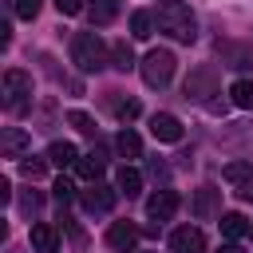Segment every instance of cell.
Instances as JSON below:
<instances>
[{
  "label": "cell",
  "mask_w": 253,
  "mask_h": 253,
  "mask_svg": "<svg viewBox=\"0 0 253 253\" xmlns=\"http://www.w3.org/2000/svg\"><path fill=\"white\" fill-rule=\"evenodd\" d=\"M55 8H59V16H75V12H83V0H55Z\"/></svg>",
  "instance_id": "30"
},
{
  "label": "cell",
  "mask_w": 253,
  "mask_h": 253,
  "mask_svg": "<svg viewBox=\"0 0 253 253\" xmlns=\"http://www.w3.org/2000/svg\"><path fill=\"white\" fill-rule=\"evenodd\" d=\"M79 198H83V210H87V213H111V210H115V202H119V186L91 182Z\"/></svg>",
  "instance_id": "5"
},
{
  "label": "cell",
  "mask_w": 253,
  "mask_h": 253,
  "mask_svg": "<svg viewBox=\"0 0 253 253\" xmlns=\"http://www.w3.org/2000/svg\"><path fill=\"white\" fill-rule=\"evenodd\" d=\"M47 162L59 166V170H63V166H75V162H79V150H75L71 142H51V146H47Z\"/></svg>",
  "instance_id": "18"
},
{
  "label": "cell",
  "mask_w": 253,
  "mask_h": 253,
  "mask_svg": "<svg viewBox=\"0 0 253 253\" xmlns=\"http://www.w3.org/2000/svg\"><path fill=\"white\" fill-rule=\"evenodd\" d=\"M28 99H32V75L20 71V67L4 71V107L8 111H24Z\"/></svg>",
  "instance_id": "4"
},
{
  "label": "cell",
  "mask_w": 253,
  "mask_h": 253,
  "mask_svg": "<svg viewBox=\"0 0 253 253\" xmlns=\"http://www.w3.org/2000/svg\"><path fill=\"white\" fill-rule=\"evenodd\" d=\"M32 249H36V253H59V233H55V225L36 221V225H32Z\"/></svg>",
  "instance_id": "14"
},
{
  "label": "cell",
  "mask_w": 253,
  "mask_h": 253,
  "mask_svg": "<svg viewBox=\"0 0 253 253\" xmlns=\"http://www.w3.org/2000/svg\"><path fill=\"white\" fill-rule=\"evenodd\" d=\"M229 99L245 111H253V79H233L229 83Z\"/></svg>",
  "instance_id": "21"
},
{
  "label": "cell",
  "mask_w": 253,
  "mask_h": 253,
  "mask_svg": "<svg viewBox=\"0 0 253 253\" xmlns=\"http://www.w3.org/2000/svg\"><path fill=\"white\" fill-rule=\"evenodd\" d=\"M249 233V217L245 213H221V237L225 241H241Z\"/></svg>",
  "instance_id": "17"
},
{
  "label": "cell",
  "mask_w": 253,
  "mask_h": 253,
  "mask_svg": "<svg viewBox=\"0 0 253 253\" xmlns=\"http://www.w3.org/2000/svg\"><path fill=\"white\" fill-rule=\"evenodd\" d=\"M115 150H119L123 158H138V154H142V138H138L130 126H123L119 138H115Z\"/></svg>",
  "instance_id": "19"
},
{
  "label": "cell",
  "mask_w": 253,
  "mask_h": 253,
  "mask_svg": "<svg viewBox=\"0 0 253 253\" xmlns=\"http://www.w3.org/2000/svg\"><path fill=\"white\" fill-rule=\"evenodd\" d=\"M221 174H225V182H229L245 202H253V162H229Z\"/></svg>",
  "instance_id": "8"
},
{
  "label": "cell",
  "mask_w": 253,
  "mask_h": 253,
  "mask_svg": "<svg viewBox=\"0 0 253 253\" xmlns=\"http://www.w3.org/2000/svg\"><path fill=\"white\" fill-rule=\"evenodd\" d=\"M115 115H119L123 123H130V119L138 115V103H134V99H123V103H115Z\"/></svg>",
  "instance_id": "28"
},
{
  "label": "cell",
  "mask_w": 253,
  "mask_h": 253,
  "mask_svg": "<svg viewBox=\"0 0 253 253\" xmlns=\"http://www.w3.org/2000/svg\"><path fill=\"white\" fill-rule=\"evenodd\" d=\"M71 63L79 71H103L111 63V47L99 40V32H75V40H71Z\"/></svg>",
  "instance_id": "2"
},
{
  "label": "cell",
  "mask_w": 253,
  "mask_h": 253,
  "mask_svg": "<svg viewBox=\"0 0 253 253\" xmlns=\"http://www.w3.org/2000/svg\"><path fill=\"white\" fill-rule=\"evenodd\" d=\"M40 4H43V0H16L12 8H16L20 20H36V16H40Z\"/></svg>",
  "instance_id": "27"
},
{
  "label": "cell",
  "mask_w": 253,
  "mask_h": 253,
  "mask_svg": "<svg viewBox=\"0 0 253 253\" xmlns=\"http://www.w3.org/2000/svg\"><path fill=\"white\" fill-rule=\"evenodd\" d=\"M115 186H119V194L134 198V194L142 190V174H138L134 166H123V170H119V182H115Z\"/></svg>",
  "instance_id": "20"
},
{
  "label": "cell",
  "mask_w": 253,
  "mask_h": 253,
  "mask_svg": "<svg viewBox=\"0 0 253 253\" xmlns=\"http://www.w3.org/2000/svg\"><path fill=\"white\" fill-rule=\"evenodd\" d=\"M28 146H32V138H28V130H20V126H8V130L0 134V154H4V158H20Z\"/></svg>",
  "instance_id": "13"
},
{
  "label": "cell",
  "mask_w": 253,
  "mask_h": 253,
  "mask_svg": "<svg viewBox=\"0 0 253 253\" xmlns=\"http://www.w3.org/2000/svg\"><path fill=\"white\" fill-rule=\"evenodd\" d=\"M150 174H154V178H166V166H162V162L154 158V162H150Z\"/></svg>",
  "instance_id": "32"
},
{
  "label": "cell",
  "mask_w": 253,
  "mask_h": 253,
  "mask_svg": "<svg viewBox=\"0 0 253 253\" xmlns=\"http://www.w3.org/2000/svg\"><path fill=\"white\" fill-rule=\"evenodd\" d=\"M150 32H154V12H134L130 16V36L134 40H146Z\"/></svg>",
  "instance_id": "24"
},
{
  "label": "cell",
  "mask_w": 253,
  "mask_h": 253,
  "mask_svg": "<svg viewBox=\"0 0 253 253\" xmlns=\"http://www.w3.org/2000/svg\"><path fill=\"white\" fill-rule=\"evenodd\" d=\"M107 245L119 249V253H130V249L138 245V225H130V221H111V229H107Z\"/></svg>",
  "instance_id": "10"
},
{
  "label": "cell",
  "mask_w": 253,
  "mask_h": 253,
  "mask_svg": "<svg viewBox=\"0 0 253 253\" xmlns=\"http://www.w3.org/2000/svg\"><path fill=\"white\" fill-rule=\"evenodd\" d=\"M174 51H166V47H154V51H146V59L138 63V71H142V79H146V87H166L170 79H174Z\"/></svg>",
  "instance_id": "3"
},
{
  "label": "cell",
  "mask_w": 253,
  "mask_h": 253,
  "mask_svg": "<svg viewBox=\"0 0 253 253\" xmlns=\"http://www.w3.org/2000/svg\"><path fill=\"white\" fill-rule=\"evenodd\" d=\"M170 253H206V233L198 225H178L170 233Z\"/></svg>",
  "instance_id": "6"
},
{
  "label": "cell",
  "mask_w": 253,
  "mask_h": 253,
  "mask_svg": "<svg viewBox=\"0 0 253 253\" xmlns=\"http://www.w3.org/2000/svg\"><path fill=\"white\" fill-rule=\"evenodd\" d=\"M221 190H213V186H202L198 194H194V217H202V221H210V217H217L221 213V198H217Z\"/></svg>",
  "instance_id": "11"
},
{
  "label": "cell",
  "mask_w": 253,
  "mask_h": 253,
  "mask_svg": "<svg viewBox=\"0 0 253 253\" xmlns=\"http://www.w3.org/2000/svg\"><path fill=\"white\" fill-rule=\"evenodd\" d=\"M67 123H71L79 134H95V119H91V115H83V111H67Z\"/></svg>",
  "instance_id": "25"
},
{
  "label": "cell",
  "mask_w": 253,
  "mask_h": 253,
  "mask_svg": "<svg viewBox=\"0 0 253 253\" xmlns=\"http://www.w3.org/2000/svg\"><path fill=\"white\" fill-rule=\"evenodd\" d=\"M87 12H91V20H95V24H111V20L119 16V0H91V4H87Z\"/></svg>",
  "instance_id": "22"
},
{
  "label": "cell",
  "mask_w": 253,
  "mask_h": 253,
  "mask_svg": "<svg viewBox=\"0 0 253 253\" xmlns=\"http://www.w3.org/2000/svg\"><path fill=\"white\" fill-rule=\"evenodd\" d=\"M43 170H47V162H43V158H24V162H20V174H24V178H32V182H36V178H43Z\"/></svg>",
  "instance_id": "26"
},
{
  "label": "cell",
  "mask_w": 253,
  "mask_h": 253,
  "mask_svg": "<svg viewBox=\"0 0 253 253\" xmlns=\"http://www.w3.org/2000/svg\"><path fill=\"white\" fill-rule=\"evenodd\" d=\"M51 190H55V202H71V198H75V186H71L67 178H55Z\"/></svg>",
  "instance_id": "29"
},
{
  "label": "cell",
  "mask_w": 253,
  "mask_h": 253,
  "mask_svg": "<svg viewBox=\"0 0 253 253\" xmlns=\"http://www.w3.org/2000/svg\"><path fill=\"white\" fill-rule=\"evenodd\" d=\"M217 253H245V249H241V245H237V241H225V245H221V249H217Z\"/></svg>",
  "instance_id": "33"
},
{
  "label": "cell",
  "mask_w": 253,
  "mask_h": 253,
  "mask_svg": "<svg viewBox=\"0 0 253 253\" xmlns=\"http://www.w3.org/2000/svg\"><path fill=\"white\" fill-rule=\"evenodd\" d=\"M217 55L225 59V67H237V71H245V67L253 63L249 47H241V43H221V40H217Z\"/></svg>",
  "instance_id": "15"
},
{
  "label": "cell",
  "mask_w": 253,
  "mask_h": 253,
  "mask_svg": "<svg viewBox=\"0 0 253 253\" xmlns=\"http://www.w3.org/2000/svg\"><path fill=\"white\" fill-rule=\"evenodd\" d=\"M146 213L154 217V225H162V221H170L174 213H178V194L174 190H158L150 202H146Z\"/></svg>",
  "instance_id": "9"
},
{
  "label": "cell",
  "mask_w": 253,
  "mask_h": 253,
  "mask_svg": "<svg viewBox=\"0 0 253 253\" xmlns=\"http://www.w3.org/2000/svg\"><path fill=\"white\" fill-rule=\"evenodd\" d=\"M150 134H154L158 142H178V138H182V123H178L174 115L158 111V115L150 119Z\"/></svg>",
  "instance_id": "12"
},
{
  "label": "cell",
  "mask_w": 253,
  "mask_h": 253,
  "mask_svg": "<svg viewBox=\"0 0 253 253\" xmlns=\"http://www.w3.org/2000/svg\"><path fill=\"white\" fill-rule=\"evenodd\" d=\"M20 206H24V213H36V210H40V194H36V190H28V194L20 198Z\"/></svg>",
  "instance_id": "31"
},
{
  "label": "cell",
  "mask_w": 253,
  "mask_h": 253,
  "mask_svg": "<svg viewBox=\"0 0 253 253\" xmlns=\"http://www.w3.org/2000/svg\"><path fill=\"white\" fill-rule=\"evenodd\" d=\"M206 95H217L213 67H194V71H190V79H186V99H198V103H206Z\"/></svg>",
  "instance_id": "7"
},
{
  "label": "cell",
  "mask_w": 253,
  "mask_h": 253,
  "mask_svg": "<svg viewBox=\"0 0 253 253\" xmlns=\"http://www.w3.org/2000/svg\"><path fill=\"white\" fill-rule=\"evenodd\" d=\"M103 166H107V154H103V150H91V154H79V162H75V170H79V178H87V182H99V174H103Z\"/></svg>",
  "instance_id": "16"
},
{
  "label": "cell",
  "mask_w": 253,
  "mask_h": 253,
  "mask_svg": "<svg viewBox=\"0 0 253 253\" xmlns=\"http://www.w3.org/2000/svg\"><path fill=\"white\" fill-rule=\"evenodd\" d=\"M111 67H119V71H130L134 67V51L126 47V40L111 43Z\"/></svg>",
  "instance_id": "23"
},
{
  "label": "cell",
  "mask_w": 253,
  "mask_h": 253,
  "mask_svg": "<svg viewBox=\"0 0 253 253\" xmlns=\"http://www.w3.org/2000/svg\"><path fill=\"white\" fill-rule=\"evenodd\" d=\"M154 28L166 32L170 40H178V43H194V36H198L194 12H190L182 0H158V8H154Z\"/></svg>",
  "instance_id": "1"
}]
</instances>
